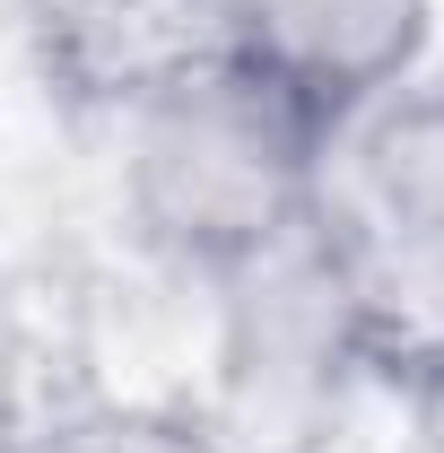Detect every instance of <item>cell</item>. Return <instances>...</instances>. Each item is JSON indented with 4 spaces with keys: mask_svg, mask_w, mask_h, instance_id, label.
<instances>
[{
    "mask_svg": "<svg viewBox=\"0 0 444 453\" xmlns=\"http://www.w3.org/2000/svg\"><path fill=\"white\" fill-rule=\"evenodd\" d=\"M410 393H418V445L444 453V357H427V366L410 375Z\"/></svg>",
    "mask_w": 444,
    "mask_h": 453,
    "instance_id": "cell-6",
    "label": "cell"
},
{
    "mask_svg": "<svg viewBox=\"0 0 444 453\" xmlns=\"http://www.w3.org/2000/svg\"><path fill=\"white\" fill-rule=\"evenodd\" d=\"M18 453H218L201 436L192 410H79L53 418L44 436H27Z\"/></svg>",
    "mask_w": 444,
    "mask_h": 453,
    "instance_id": "cell-5",
    "label": "cell"
},
{
    "mask_svg": "<svg viewBox=\"0 0 444 453\" xmlns=\"http://www.w3.org/2000/svg\"><path fill=\"white\" fill-rule=\"evenodd\" d=\"M201 9H210V27H218V9H226V0H201Z\"/></svg>",
    "mask_w": 444,
    "mask_h": 453,
    "instance_id": "cell-7",
    "label": "cell"
},
{
    "mask_svg": "<svg viewBox=\"0 0 444 453\" xmlns=\"http://www.w3.org/2000/svg\"><path fill=\"white\" fill-rule=\"evenodd\" d=\"M305 235L384 375L444 357V88L401 79L323 140Z\"/></svg>",
    "mask_w": 444,
    "mask_h": 453,
    "instance_id": "cell-2",
    "label": "cell"
},
{
    "mask_svg": "<svg viewBox=\"0 0 444 453\" xmlns=\"http://www.w3.org/2000/svg\"><path fill=\"white\" fill-rule=\"evenodd\" d=\"M366 375H375V349L305 226L218 271L210 401L192 410L218 453H323Z\"/></svg>",
    "mask_w": 444,
    "mask_h": 453,
    "instance_id": "cell-3",
    "label": "cell"
},
{
    "mask_svg": "<svg viewBox=\"0 0 444 453\" xmlns=\"http://www.w3.org/2000/svg\"><path fill=\"white\" fill-rule=\"evenodd\" d=\"M332 113L235 35H201L122 88V210L140 244L218 280L314 210Z\"/></svg>",
    "mask_w": 444,
    "mask_h": 453,
    "instance_id": "cell-1",
    "label": "cell"
},
{
    "mask_svg": "<svg viewBox=\"0 0 444 453\" xmlns=\"http://www.w3.org/2000/svg\"><path fill=\"white\" fill-rule=\"evenodd\" d=\"M218 35H235L340 122L348 105H375L384 88L418 79L436 0H226Z\"/></svg>",
    "mask_w": 444,
    "mask_h": 453,
    "instance_id": "cell-4",
    "label": "cell"
}]
</instances>
